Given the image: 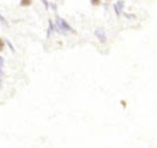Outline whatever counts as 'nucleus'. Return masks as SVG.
<instances>
[{
  "label": "nucleus",
  "mask_w": 157,
  "mask_h": 148,
  "mask_svg": "<svg viewBox=\"0 0 157 148\" xmlns=\"http://www.w3.org/2000/svg\"><path fill=\"white\" fill-rule=\"evenodd\" d=\"M0 22H1L2 24H6V21H5L4 18H2V16H1V15H0Z\"/></svg>",
  "instance_id": "obj_4"
},
{
  "label": "nucleus",
  "mask_w": 157,
  "mask_h": 148,
  "mask_svg": "<svg viewBox=\"0 0 157 148\" xmlns=\"http://www.w3.org/2000/svg\"><path fill=\"white\" fill-rule=\"evenodd\" d=\"M4 49H5V42H4V39L0 37V53H1Z\"/></svg>",
  "instance_id": "obj_3"
},
{
  "label": "nucleus",
  "mask_w": 157,
  "mask_h": 148,
  "mask_svg": "<svg viewBox=\"0 0 157 148\" xmlns=\"http://www.w3.org/2000/svg\"><path fill=\"white\" fill-rule=\"evenodd\" d=\"M90 2H91L92 6H99L101 2H102V0H90Z\"/></svg>",
  "instance_id": "obj_2"
},
{
  "label": "nucleus",
  "mask_w": 157,
  "mask_h": 148,
  "mask_svg": "<svg viewBox=\"0 0 157 148\" xmlns=\"http://www.w3.org/2000/svg\"><path fill=\"white\" fill-rule=\"evenodd\" d=\"M107 1H110V0H107Z\"/></svg>",
  "instance_id": "obj_6"
},
{
  "label": "nucleus",
  "mask_w": 157,
  "mask_h": 148,
  "mask_svg": "<svg viewBox=\"0 0 157 148\" xmlns=\"http://www.w3.org/2000/svg\"><path fill=\"white\" fill-rule=\"evenodd\" d=\"M32 5V0H20V6L22 7H27Z\"/></svg>",
  "instance_id": "obj_1"
},
{
  "label": "nucleus",
  "mask_w": 157,
  "mask_h": 148,
  "mask_svg": "<svg viewBox=\"0 0 157 148\" xmlns=\"http://www.w3.org/2000/svg\"><path fill=\"white\" fill-rule=\"evenodd\" d=\"M120 103H121V105H123V106H124V108H125V106H126V102H125V100H121V102H120Z\"/></svg>",
  "instance_id": "obj_5"
}]
</instances>
